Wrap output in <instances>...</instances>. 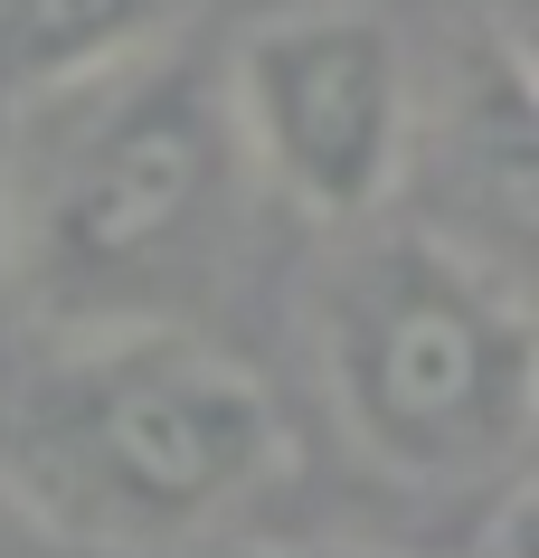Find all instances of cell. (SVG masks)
<instances>
[{"label": "cell", "mask_w": 539, "mask_h": 558, "mask_svg": "<svg viewBox=\"0 0 539 558\" xmlns=\"http://www.w3.org/2000/svg\"><path fill=\"white\" fill-rule=\"evenodd\" d=\"M10 284L58 331L189 323L246 228V171L228 76L199 48L151 38L20 95L0 133Z\"/></svg>", "instance_id": "6da1fadb"}, {"label": "cell", "mask_w": 539, "mask_h": 558, "mask_svg": "<svg viewBox=\"0 0 539 558\" xmlns=\"http://www.w3.org/2000/svg\"><path fill=\"white\" fill-rule=\"evenodd\" d=\"M294 436L266 379L189 323L66 331L0 408V473L76 549H180L274 493Z\"/></svg>", "instance_id": "7a4b0ae2"}, {"label": "cell", "mask_w": 539, "mask_h": 558, "mask_svg": "<svg viewBox=\"0 0 539 558\" xmlns=\"http://www.w3.org/2000/svg\"><path fill=\"white\" fill-rule=\"evenodd\" d=\"M331 408L397 483L474 493L530 454L539 331L511 275L426 228L369 236L322 284Z\"/></svg>", "instance_id": "3957f363"}, {"label": "cell", "mask_w": 539, "mask_h": 558, "mask_svg": "<svg viewBox=\"0 0 539 558\" xmlns=\"http://www.w3.org/2000/svg\"><path fill=\"white\" fill-rule=\"evenodd\" d=\"M228 76V123L256 190L294 199L303 218H369L407 171V58L389 20L369 10H284L237 38Z\"/></svg>", "instance_id": "277c9868"}, {"label": "cell", "mask_w": 539, "mask_h": 558, "mask_svg": "<svg viewBox=\"0 0 539 558\" xmlns=\"http://www.w3.org/2000/svg\"><path fill=\"white\" fill-rule=\"evenodd\" d=\"M180 29V0H0V76L29 95Z\"/></svg>", "instance_id": "5b68a950"}, {"label": "cell", "mask_w": 539, "mask_h": 558, "mask_svg": "<svg viewBox=\"0 0 539 558\" xmlns=\"http://www.w3.org/2000/svg\"><path fill=\"white\" fill-rule=\"evenodd\" d=\"M0 558H86V549H76V539H58V530L29 511V493L0 473Z\"/></svg>", "instance_id": "8992f818"}, {"label": "cell", "mask_w": 539, "mask_h": 558, "mask_svg": "<svg viewBox=\"0 0 539 558\" xmlns=\"http://www.w3.org/2000/svg\"><path fill=\"white\" fill-rule=\"evenodd\" d=\"M0 284H10V190H0Z\"/></svg>", "instance_id": "52a82bcc"}]
</instances>
